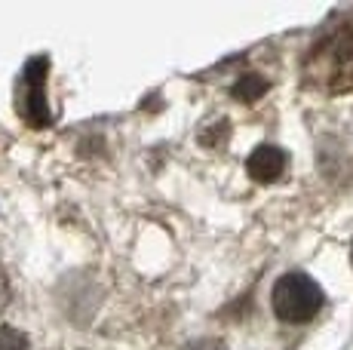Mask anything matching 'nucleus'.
Segmentation results:
<instances>
[{"label":"nucleus","mask_w":353,"mask_h":350,"mask_svg":"<svg viewBox=\"0 0 353 350\" xmlns=\"http://www.w3.org/2000/svg\"><path fill=\"white\" fill-rule=\"evenodd\" d=\"M304 83L316 92H347L353 86V28L329 31L320 43L310 46L307 59H304Z\"/></svg>","instance_id":"1"},{"label":"nucleus","mask_w":353,"mask_h":350,"mask_svg":"<svg viewBox=\"0 0 353 350\" xmlns=\"http://www.w3.org/2000/svg\"><path fill=\"white\" fill-rule=\"evenodd\" d=\"M270 301H274V313L283 322H307L320 313L325 295L314 277H307L301 271H289L276 280Z\"/></svg>","instance_id":"2"},{"label":"nucleus","mask_w":353,"mask_h":350,"mask_svg":"<svg viewBox=\"0 0 353 350\" xmlns=\"http://www.w3.org/2000/svg\"><path fill=\"white\" fill-rule=\"evenodd\" d=\"M46 71H50V59L34 56L25 62L16 86V111L34 130H43V126L52 123V114L46 107Z\"/></svg>","instance_id":"3"},{"label":"nucleus","mask_w":353,"mask_h":350,"mask_svg":"<svg viewBox=\"0 0 353 350\" xmlns=\"http://www.w3.org/2000/svg\"><path fill=\"white\" fill-rule=\"evenodd\" d=\"M286 163H289V157H286V151H283V147L261 145V147H255V151L249 154L246 172L252 175L255 181H264V185H270V181H276L283 172H286Z\"/></svg>","instance_id":"4"},{"label":"nucleus","mask_w":353,"mask_h":350,"mask_svg":"<svg viewBox=\"0 0 353 350\" xmlns=\"http://www.w3.org/2000/svg\"><path fill=\"white\" fill-rule=\"evenodd\" d=\"M264 92H268V80L261 74H243L234 83V99H240V102H255Z\"/></svg>","instance_id":"5"},{"label":"nucleus","mask_w":353,"mask_h":350,"mask_svg":"<svg viewBox=\"0 0 353 350\" xmlns=\"http://www.w3.org/2000/svg\"><path fill=\"white\" fill-rule=\"evenodd\" d=\"M228 120H219V123H209L206 130L200 132V145L203 147H221L228 141Z\"/></svg>","instance_id":"6"},{"label":"nucleus","mask_w":353,"mask_h":350,"mask_svg":"<svg viewBox=\"0 0 353 350\" xmlns=\"http://www.w3.org/2000/svg\"><path fill=\"white\" fill-rule=\"evenodd\" d=\"M0 350H28V335L12 326H0Z\"/></svg>","instance_id":"7"},{"label":"nucleus","mask_w":353,"mask_h":350,"mask_svg":"<svg viewBox=\"0 0 353 350\" xmlns=\"http://www.w3.org/2000/svg\"><path fill=\"white\" fill-rule=\"evenodd\" d=\"M181 350H228V347L219 338H203V341H191V344H185Z\"/></svg>","instance_id":"8"},{"label":"nucleus","mask_w":353,"mask_h":350,"mask_svg":"<svg viewBox=\"0 0 353 350\" xmlns=\"http://www.w3.org/2000/svg\"><path fill=\"white\" fill-rule=\"evenodd\" d=\"M10 301V280H6V271L0 267V307Z\"/></svg>","instance_id":"9"},{"label":"nucleus","mask_w":353,"mask_h":350,"mask_svg":"<svg viewBox=\"0 0 353 350\" xmlns=\"http://www.w3.org/2000/svg\"><path fill=\"white\" fill-rule=\"evenodd\" d=\"M350 261H353V249H350Z\"/></svg>","instance_id":"10"}]
</instances>
